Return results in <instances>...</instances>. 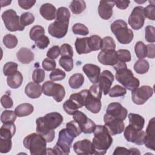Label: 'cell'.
<instances>
[{
    "label": "cell",
    "mask_w": 155,
    "mask_h": 155,
    "mask_svg": "<svg viewBox=\"0 0 155 155\" xmlns=\"http://www.w3.org/2000/svg\"><path fill=\"white\" fill-rule=\"evenodd\" d=\"M49 44H50V40L45 35L41 36L40 38H39L38 40L35 41V44L36 47L41 50L45 49V48H47L49 45Z\"/></svg>",
    "instance_id": "56"
},
{
    "label": "cell",
    "mask_w": 155,
    "mask_h": 155,
    "mask_svg": "<svg viewBox=\"0 0 155 155\" xmlns=\"http://www.w3.org/2000/svg\"><path fill=\"white\" fill-rule=\"evenodd\" d=\"M129 152H130V154H132V155H139L140 154V152L139 151V150L137 148H131L129 149Z\"/></svg>",
    "instance_id": "64"
},
{
    "label": "cell",
    "mask_w": 155,
    "mask_h": 155,
    "mask_svg": "<svg viewBox=\"0 0 155 155\" xmlns=\"http://www.w3.org/2000/svg\"><path fill=\"white\" fill-rule=\"evenodd\" d=\"M25 93L30 98H38L41 96L42 93V86L39 84L30 82L25 86Z\"/></svg>",
    "instance_id": "24"
},
{
    "label": "cell",
    "mask_w": 155,
    "mask_h": 155,
    "mask_svg": "<svg viewBox=\"0 0 155 155\" xmlns=\"http://www.w3.org/2000/svg\"><path fill=\"white\" fill-rule=\"evenodd\" d=\"M70 8L74 14H80L82 13L86 8V3L84 1L74 0L71 2Z\"/></svg>",
    "instance_id": "33"
},
{
    "label": "cell",
    "mask_w": 155,
    "mask_h": 155,
    "mask_svg": "<svg viewBox=\"0 0 155 155\" xmlns=\"http://www.w3.org/2000/svg\"><path fill=\"white\" fill-rule=\"evenodd\" d=\"M145 38L147 42H155V28L152 25H147L145 29Z\"/></svg>",
    "instance_id": "50"
},
{
    "label": "cell",
    "mask_w": 155,
    "mask_h": 155,
    "mask_svg": "<svg viewBox=\"0 0 155 155\" xmlns=\"http://www.w3.org/2000/svg\"><path fill=\"white\" fill-rule=\"evenodd\" d=\"M143 13L145 17L150 20L155 19V5L154 4H150L145 8H143Z\"/></svg>",
    "instance_id": "54"
},
{
    "label": "cell",
    "mask_w": 155,
    "mask_h": 155,
    "mask_svg": "<svg viewBox=\"0 0 155 155\" xmlns=\"http://www.w3.org/2000/svg\"><path fill=\"white\" fill-rule=\"evenodd\" d=\"M145 146L153 151L155 150V122L154 117L149 120L146 129L144 143Z\"/></svg>",
    "instance_id": "17"
},
{
    "label": "cell",
    "mask_w": 155,
    "mask_h": 155,
    "mask_svg": "<svg viewBox=\"0 0 155 155\" xmlns=\"http://www.w3.org/2000/svg\"><path fill=\"white\" fill-rule=\"evenodd\" d=\"M127 93V90L125 87H123L119 85H116L111 88H110L108 94L111 97H117L124 96Z\"/></svg>",
    "instance_id": "41"
},
{
    "label": "cell",
    "mask_w": 155,
    "mask_h": 155,
    "mask_svg": "<svg viewBox=\"0 0 155 155\" xmlns=\"http://www.w3.org/2000/svg\"><path fill=\"white\" fill-rule=\"evenodd\" d=\"M101 38L98 35H92L88 37V44L91 51H97L101 49Z\"/></svg>",
    "instance_id": "37"
},
{
    "label": "cell",
    "mask_w": 155,
    "mask_h": 155,
    "mask_svg": "<svg viewBox=\"0 0 155 155\" xmlns=\"http://www.w3.org/2000/svg\"><path fill=\"white\" fill-rule=\"evenodd\" d=\"M127 113V110L119 102L110 103L106 110L107 114L120 120H124L126 119Z\"/></svg>",
    "instance_id": "13"
},
{
    "label": "cell",
    "mask_w": 155,
    "mask_h": 155,
    "mask_svg": "<svg viewBox=\"0 0 155 155\" xmlns=\"http://www.w3.org/2000/svg\"><path fill=\"white\" fill-rule=\"evenodd\" d=\"M16 114L12 110H4L1 115V121L2 124L14 123L16 119Z\"/></svg>",
    "instance_id": "35"
},
{
    "label": "cell",
    "mask_w": 155,
    "mask_h": 155,
    "mask_svg": "<svg viewBox=\"0 0 155 155\" xmlns=\"http://www.w3.org/2000/svg\"><path fill=\"white\" fill-rule=\"evenodd\" d=\"M153 94V88L148 85H142L132 91L131 98L136 105H143Z\"/></svg>",
    "instance_id": "9"
},
{
    "label": "cell",
    "mask_w": 155,
    "mask_h": 155,
    "mask_svg": "<svg viewBox=\"0 0 155 155\" xmlns=\"http://www.w3.org/2000/svg\"><path fill=\"white\" fill-rule=\"evenodd\" d=\"M84 82V77L81 73H75L70 76L68 80L70 87L73 89L79 88Z\"/></svg>",
    "instance_id": "31"
},
{
    "label": "cell",
    "mask_w": 155,
    "mask_h": 155,
    "mask_svg": "<svg viewBox=\"0 0 155 155\" xmlns=\"http://www.w3.org/2000/svg\"><path fill=\"white\" fill-rule=\"evenodd\" d=\"M16 133V126L14 123L3 124L0 128V139H11Z\"/></svg>",
    "instance_id": "27"
},
{
    "label": "cell",
    "mask_w": 155,
    "mask_h": 155,
    "mask_svg": "<svg viewBox=\"0 0 155 155\" xmlns=\"http://www.w3.org/2000/svg\"><path fill=\"white\" fill-rule=\"evenodd\" d=\"M16 56L18 60L22 64H27L30 63L34 60V53L31 51V50L27 48L22 47L20 48L17 53Z\"/></svg>",
    "instance_id": "25"
},
{
    "label": "cell",
    "mask_w": 155,
    "mask_h": 155,
    "mask_svg": "<svg viewBox=\"0 0 155 155\" xmlns=\"http://www.w3.org/2000/svg\"><path fill=\"white\" fill-rule=\"evenodd\" d=\"M23 76L21 73L17 71L13 74L8 76L7 78V82L8 85L13 89H16L19 88L22 83Z\"/></svg>",
    "instance_id": "28"
},
{
    "label": "cell",
    "mask_w": 155,
    "mask_h": 155,
    "mask_svg": "<svg viewBox=\"0 0 155 155\" xmlns=\"http://www.w3.org/2000/svg\"><path fill=\"white\" fill-rule=\"evenodd\" d=\"M63 108L64 111L66 112L69 115H73L76 111L78 110L79 108L78 105L70 99L67 100L64 105H63Z\"/></svg>",
    "instance_id": "45"
},
{
    "label": "cell",
    "mask_w": 155,
    "mask_h": 155,
    "mask_svg": "<svg viewBox=\"0 0 155 155\" xmlns=\"http://www.w3.org/2000/svg\"><path fill=\"white\" fill-rule=\"evenodd\" d=\"M104 122L105 123V127L112 136L120 134L124 130L125 125L123 120L116 119L106 113L104 116Z\"/></svg>",
    "instance_id": "12"
},
{
    "label": "cell",
    "mask_w": 155,
    "mask_h": 155,
    "mask_svg": "<svg viewBox=\"0 0 155 155\" xmlns=\"http://www.w3.org/2000/svg\"><path fill=\"white\" fill-rule=\"evenodd\" d=\"M74 139L67 128L62 129L59 133L58 140L53 148L55 154H68Z\"/></svg>",
    "instance_id": "6"
},
{
    "label": "cell",
    "mask_w": 155,
    "mask_h": 155,
    "mask_svg": "<svg viewBox=\"0 0 155 155\" xmlns=\"http://www.w3.org/2000/svg\"><path fill=\"white\" fill-rule=\"evenodd\" d=\"M70 12L64 7L57 10L55 21L50 24L48 27V33L53 37L61 39L64 38L68 31Z\"/></svg>",
    "instance_id": "1"
},
{
    "label": "cell",
    "mask_w": 155,
    "mask_h": 155,
    "mask_svg": "<svg viewBox=\"0 0 155 155\" xmlns=\"http://www.w3.org/2000/svg\"><path fill=\"white\" fill-rule=\"evenodd\" d=\"M44 124L50 130H54L61 125L63 121V117L58 112H52L41 117Z\"/></svg>",
    "instance_id": "14"
},
{
    "label": "cell",
    "mask_w": 155,
    "mask_h": 155,
    "mask_svg": "<svg viewBox=\"0 0 155 155\" xmlns=\"http://www.w3.org/2000/svg\"><path fill=\"white\" fill-rule=\"evenodd\" d=\"M84 105L85 108L90 112L96 114L98 113L101 109V101L100 99L90 94L89 91L86 96Z\"/></svg>",
    "instance_id": "22"
},
{
    "label": "cell",
    "mask_w": 155,
    "mask_h": 155,
    "mask_svg": "<svg viewBox=\"0 0 155 155\" xmlns=\"http://www.w3.org/2000/svg\"><path fill=\"white\" fill-rule=\"evenodd\" d=\"M66 128L74 138L80 135L82 133V130L79 125L74 120L67 122L66 124Z\"/></svg>",
    "instance_id": "36"
},
{
    "label": "cell",
    "mask_w": 155,
    "mask_h": 155,
    "mask_svg": "<svg viewBox=\"0 0 155 155\" xmlns=\"http://www.w3.org/2000/svg\"><path fill=\"white\" fill-rule=\"evenodd\" d=\"M72 31L74 35L85 36L88 34V28L84 24L76 23L72 27Z\"/></svg>",
    "instance_id": "46"
},
{
    "label": "cell",
    "mask_w": 155,
    "mask_h": 155,
    "mask_svg": "<svg viewBox=\"0 0 155 155\" xmlns=\"http://www.w3.org/2000/svg\"><path fill=\"white\" fill-rule=\"evenodd\" d=\"M12 147L11 139H0V152L1 153H7L9 152Z\"/></svg>",
    "instance_id": "53"
},
{
    "label": "cell",
    "mask_w": 155,
    "mask_h": 155,
    "mask_svg": "<svg viewBox=\"0 0 155 155\" xmlns=\"http://www.w3.org/2000/svg\"><path fill=\"white\" fill-rule=\"evenodd\" d=\"M114 81V76L109 70H104L99 76L98 84L104 95L108 94L111 86Z\"/></svg>",
    "instance_id": "15"
},
{
    "label": "cell",
    "mask_w": 155,
    "mask_h": 155,
    "mask_svg": "<svg viewBox=\"0 0 155 155\" xmlns=\"http://www.w3.org/2000/svg\"><path fill=\"white\" fill-rule=\"evenodd\" d=\"M36 133L42 136L47 141V142H51L53 140L55 136V132L54 130L48 128L44 124L41 117H38L36 120Z\"/></svg>",
    "instance_id": "18"
},
{
    "label": "cell",
    "mask_w": 155,
    "mask_h": 155,
    "mask_svg": "<svg viewBox=\"0 0 155 155\" xmlns=\"http://www.w3.org/2000/svg\"><path fill=\"white\" fill-rule=\"evenodd\" d=\"M150 65L148 62L143 59H139L134 65V71L140 74H145L149 70Z\"/></svg>",
    "instance_id": "32"
},
{
    "label": "cell",
    "mask_w": 155,
    "mask_h": 155,
    "mask_svg": "<svg viewBox=\"0 0 155 155\" xmlns=\"http://www.w3.org/2000/svg\"><path fill=\"white\" fill-rule=\"evenodd\" d=\"M116 44L114 39L110 36H105L102 39L101 49L102 51L114 50Z\"/></svg>",
    "instance_id": "34"
},
{
    "label": "cell",
    "mask_w": 155,
    "mask_h": 155,
    "mask_svg": "<svg viewBox=\"0 0 155 155\" xmlns=\"http://www.w3.org/2000/svg\"><path fill=\"white\" fill-rule=\"evenodd\" d=\"M114 5H116L118 8L121 10H125L128 7L130 3V1H114Z\"/></svg>",
    "instance_id": "63"
},
{
    "label": "cell",
    "mask_w": 155,
    "mask_h": 155,
    "mask_svg": "<svg viewBox=\"0 0 155 155\" xmlns=\"http://www.w3.org/2000/svg\"><path fill=\"white\" fill-rule=\"evenodd\" d=\"M89 93L93 96H94L96 97H97L98 99H101L102 97V91L99 87V84H93L90 87V89L88 90Z\"/></svg>",
    "instance_id": "57"
},
{
    "label": "cell",
    "mask_w": 155,
    "mask_h": 155,
    "mask_svg": "<svg viewBox=\"0 0 155 155\" xmlns=\"http://www.w3.org/2000/svg\"><path fill=\"white\" fill-rule=\"evenodd\" d=\"M20 19L21 24L25 27L31 24L35 21V16L31 13L25 12L21 15Z\"/></svg>",
    "instance_id": "49"
},
{
    "label": "cell",
    "mask_w": 155,
    "mask_h": 155,
    "mask_svg": "<svg viewBox=\"0 0 155 155\" xmlns=\"http://www.w3.org/2000/svg\"><path fill=\"white\" fill-rule=\"evenodd\" d=\"M99 62L105 65L114 66L118 62V57L117 51L114 50L101 51L97 55Z\"/></svg>",
    "instance_id": "16"
},
{
    "label": "cell",
    "mask_w": 155,
    "mask_h": 155,
    "mask_svg": "<svg viewBox=\"0 0 155 155\" xmlns=\"http://www.w3.org/2000/svg\"><path fill=\"white\" fill-rule=\"evenodd\" d=\"M45 30L43 27L41 25L33 26L30 31V38L32 41H36L41 36L44 35Z\"/></svg>",
    "instance_id": "38"
},
{
    "label": "cell",
    "mask_w": 155,
    "mask_h": 155,
    "mask_svg": "<svg viewBox=\"0 0 155 155\" xmlns=\"http://www.w3.org/2000/svg\"><path fill=\"white\" fill-rule=\"evenodd\" d=\"M45 79V71L41 68L35 69L32 74V79L34 82L40 84Z\"/></svg>",
    "instance_id": "51"
},
{
    "label": "cell",
    "mask_w": 155,
    "mask_h": 155,
    "mask_svg": "<svg viewBox=\"0 0 155 155\" xmlns=\"http://www.w3.org/2000/svg\"><path fill=\"white\" fill-rule=\"evenodd\" d=\"M124 137L129 142H133L137 145H142L144 143L145 137V131L136 130L131 125H128L125 129Z\"/></svg>",
    "instance_id": "11"
},
{
    "label": "cell",
    "mask_w": 155,
    "mask_h": 155,
    "mask_svg": "<svg viewBox=\"0 0 155 155\" xmlns=\"http://www.w3.org/2000/svg\"><path fill=\"white\" fill-rule=\"evenodd\" d=\"M34 110L33 106L28 103L21 104L16 107L15 113L18 117H24L31 114Z\"/></svg>",
    "instance_id": "30"
},
{
    "label": "cell",
    "mask_w": 155,
    "mask_h": 155,
    "mask_svg": "<svg viewBox=\"0 0 155 155\" xmlns=\"http://www.w3.org/2000/svg\"><path fill=\"white\" fill-rule=\"evenodd\" d=\"M39 12L44 19L48 21H51L56 18L57 10L51 4L45 3L41 6Z\"/></svg>",
    "instance_id": "23"
},
{
    "label": "cell",
    "mask_w": 155,
    "mask_h": 155,
    "mask_svg": "<svg viewBox=\"0 0 155 155\" xmlns=\"http://www.w3.org/2000/svg\"><path fill=\"white\" fill-rule=\"evenodd\" d=\"M2 19L6 28L10 31H23L25 27L21 24L20 17L13 9L4 11L2 14Z\"/></svg>",
    "instance_id": "7"
},
{
    "label": "cell",
    "mask_w": 155,
    "mask_h": 155,
    "mask_svg": "<svg viewBox=\"0 0 155 155\" xmlns=\"http://www.w3.org/2000/svg\"><path fill=\"white\" fill-rule=\"evenodd\" d=\"M114 6V1H101L98 7L99 16L104 20L109 19L112 16Z\"/></svg>",
    "instance_id": "20"
},
{
    "label": "cell",
    "mask_w": 155,
    "mask_h": 155,
    "mask_svg": "<svg viewBox=\"0 0 155 155\" xmlns=\"http://www.w3.org/2000/svg\"><path fill=\"white\" fill-rule=\"evenodd\" d=\"M65 73L59 68H55L52 70L51 73L50 74V79L52 81H59L63 80L65 78Z\"/></svg>",
    "instance_id": "47"
},
{
    "label": "cell",
    "mask_w": 155,
    "mask_h": 155,
    "mask_svg": "<svg viewBox=\"0 0 155 155\" xmlns=\"http://www.w3.org/2000/svg\"><path fill=\"white\" fill-rule=\"evenodd\" d=\"M134 52L136 56L139 59H143L147 57V46L142 41L136 42L134 46Z\"/></svg>",
    "instance_id": "39"
},
{
    "label": "cell",
    "mask_w": 155,
    "mask_h": 155,
    "mask_svg": "<svg viewBox=\"0 0 155 155\" xmlns=\"http://www.w3.org/2000/svg\"><path fill=\"white\" fill-rule=\"evenodd\" d=\"M42 93L48 96H52L58 102H61L65 96L64 87L59 84L52 81H46L42 86Z\"/></svg>",
    "instance_id": "8"
},
{
    "label": "cell",
    "mask_w": 155,
    "mask_h": 155,
    "mask_svg": "<svg viewBox=\"0 0 155 155\" xmlns=\"http://www.w3.org/2000/svg\"><path fill=\"white\" fill-rule=\"evenodd\" d=\"M1 103L2 107L5 108H12L13 105V102L12 99L7 94L3 95L1 98Z\"/></svg>",
    "instance_id": "59"
},
{
    "label": "cell",
    "mask_w": 155,
    "mask_h": 155,
    "mask_svg": "<svg viewBox=\"0 0 155 155\" xmlns=\"http://www.w3.org/2000/svg\"><path fill=\"white\" fill-rule=\"evenodd\" d=\"M128 119L130 125L133 126L136 130H142L145 124V119L142 116L138 114L130 113L128 114Z\"/></svg>",
    "instance_id": "29"
},
{
    "label": "cell",
    "mask_w": 155,
    "mask_h": 155,
    "mask_svg": "<svg viewBox=\"0 0 155 155\" xmlns=\"http://www.w3.org/2000/svg\"><path fill=\"white\" fill-rule=\"evenodd\" d=\"M18 65L13 62H8L3 67V73L5 76H9L17 71Z\"/></svg>",
    "instance_id": "43"
},
{
    "label": "cell",
    "mask_w": 155,
    "mask_h": 155,
    "mask_svg": "<svg viewBox=\"0 0 155 155\" xmlns=\"http://www.w3.org/2000/svg\"><path fill=\"white\" fill-rule=\"evenodd\" d=\"M75 48L79 54H87L91 51L90 48L88 44V38H78L74 43Z\"/></svg>",
    "instance_id": "26"
},
{
    "label": "cell",
    "mask_w": 155,
    "mask_h": 155,
    "mask_svg": "<svg viewBox=\"0 0 155 155\" xmlns=\"http://www.w3.org/2000/svg\"><path fill=\"white\" fill-rule=\"evenodd\" d=\"M60 55V48L58 45L51 47L47 52V56L48 58L55 59Z\"/></svg>",
    "instance_id": "58"
},
{
    "label": "cell",
    "mask_w": 155,
    "mask_h": 155,
    "mask_svg": "<svg viewBox=\"0 0 155 155\" xmlns=\"http://www.w3.org/2000/svg\"><path fill=\"white\" fill-rule=\"evenodd\" d=\"M59 63L66 71H70L73 68V60L72 58L61 57L59 59Z\"/></svg>",
    "instance_id": "44"
},
{
    "label": "cell",
    "mask_w": 155,
    "mask_h": 155,
    "mask_svg": "<svg viewBox=\"0 0 155 155\" xmlns=\"http://www.w3.org/2000/svg\"><path fill=\"white\" fill-rule=\"evenodd\" d=\"M113 155H128L130 154L129 149H127L122 147H117L115 148L113 153Z\"/></svg>",
    "instance_id": "62"
},
{
    "label": "cell",
    "mask_w": 155,
    "mask_h": 155,
    "mask_svg": "<svg viewBox=\"0 0 155 155\" xmlns=\"http://www.w3.org/2000/svg\"><path fill=\"white\" fill-rule=\"evenodd\" d=\"M73 148L77 154H93L92 143L88 139H84L75 142Z\"/></svg>",
    "instance_id": "19"
},
{
    "label": "cell",
    "mask_w": 155,
    "mask_h": 155,
    "mask_svg": "<svg viewBox=\"0 0 155 155\" xmlns=\"http://www.w3.org/2000/svg\"><path fill=\"white\" fill-rule=\"evenodd\" d=\"M42 66L43 68L46 71H52L54 69H55L56 64L54 59L48 58L43 60Z\"/></svg>",
    "instance_id": "55"
},
{
    "label": "cell",
    "mask_w": 155,
    "mask_h": 155,
    "mask_svg": "<svg viewBox=\"0 0 155 155\" xmlns=\"http://www.w3.org/2000/svg\"><path fill=\"white\" fill-rule=\"evenodd\" d=\"M113 67L116 71V80L125 88L133 91L139 87L140 84L139 80L134 76L131 70L127 68L126 63L119 61Z\"/></svg>",
    "instance_id": "3"
},
{
    "label": "cell",
    "mask_w": 155,
    "mask_h": 155,
    "mask_svg": "<svg viewBox=\"0 0 155 155\" xmlns=\"http://www.w3.org/2000/svg\"><path fill=\"white\" fill-rule=\"evenodd\" d=\"M147 46V57L148 58L153 59L155 56V45L154 44H150L146 45Z\"/></svg>",
    "instance_id": "61"
},
{
    "label": "cell",
    "mask_w": 155,
    "mask_h": 155,
    "mask_svg": "<svg viewBox=\"0 0 155 155\" xmlns=\"http://www.w3.org/2000/svg\"><path fill=\"white\" fill-rule=\"evenodd\" d=\"M118 60L119 62H130L131 59V53L129 50L125 49H120L117 51Z\"/></svg>",
    "instance_id": "48"
},
{
    "label": "cell",
    "mask_w": 155,
    "mask_h": 155,
    "mask_svg": "<svg viewBox=\"0 0 155 155\" xmlns=\"http://www.w3.org/2000/svg\"><path fill=\"white\" fill-rule=\"evenodd\" d=\"M145 16L143 13V7L137 6L134 7L128 18V24L131 27L136 30L140 29L145 22Z\"/></svg>",
    "instance_id": "10"
},
{
    "label": "cell",
    "mask_w": 155,
    "mask_h": 155,
    "mask_svg": "<svg viewBox=\"0 0 155 155\" xmlns=\"http://www.w3.org/2000/svg\"><path fill=\"white\" fill-rule=\"evenodd\" d=\"M60 54L61 57L72 58L73 56V50L71 46L68 44H64L60 47Z\"/></svg>",
    "instance_id": "52"
},
{
    "label": "cell",
    "mask_w": 155,
    "mask_h": 155,
    "mask_svg": "<svg viewBox=\"0 0 155 155\" xmlns=\"http://www.w3.org/2000/svg\"><path fill=\"white\" fill-rule=\"evenodd\" d=\"M18 41L16 36L11 34H7L3 38L4 45L10 49L16 47L18 44Z\"/></svg>",
    "instance_id": "40"
},
{
    "label": "cell",
    "mask_w": 155,
    "mask_h": 155,
    "mask_svg": "<svg viewBox=\"0 0 155 155\" xmlns=\"http://www.w3.org/2000/svg\"><path fill=\"white\" fill-rule=\"evenodd\" d=\"M82 70L90 82L93 84L98 82L101 74V68L99 67L92 64H87L83 66Z\"/></svg>",
    "instance_id": "21"
},
{
    "label": "cell",
    "mask_w": 155,
    "mask_h": 155,
    "mask_svg": "<svg viewBox=\"0 0 155 155\" xmlns=\"http://www.w3.org/2000/svg\"><path fill=\"white\" fill-rule=\"evenodd\" d=\"M92 141L93 154H105L113 143V138L105 125H97L94 130Z\"/></svg>",
    "instance_id": "2"
},
{
    "label": "cell",
    "mask_w": 155,
    "mask_h": 155,
    "mask_svg": "<svg viewBox=\"0 0 155 155\" xmlns=\"http://www.w3.org/2000/svg\"><path fill=\"white\" fill-rule=\"evenodd\" d=\"M24 147L30 150L31 155L46 154L47 141L37 133L27 135L23 140Z\"/></svg>",
    "instance_id": "4"
},
{
    "label": "cell",
    "mask_w": 155,
    "mask_h": 155,
    "mask_svg": "<svg viewBox=\"0 0 155 155\" xmlns=\"http://www.w3.org/2000/svg\"><path fill=\"white\" fill-rule=\"evenodd\" d=\"M110 28L120 44H128L132 41L134 37L133 32L128 28L127 24L124 20L118 19L114 21L111 24Z\"/></svg>",
    "instance_id": "5"
},
{
    "label": "cell",
    "mask_w": 155,
    "mask_h": 155,
    "mask_svg": "<svg viewBox=\"0 0 155 155\" xmlns=\"http://www.w3.org/2000/svg\"><path fill=\"white\" fill-rule=\"evenodd\" d=\"M19 5L23 9L28 10L31 8L36 3L35 0H18Z\"/></svg>",
    "instance_id": "60"
},
{
    "label": "cell",
    "mask_w": 155,
    "mask_h": 155,
    "mask_svg": "<svg viewBox=\"0 0 155 155\" xmlns=\"http://www.w3.org/2000/svg\"><path fill=\"white\" fill-rule=\"evenodd\" d=\"M96 126V125L95 124V123L91 119L88 117L87 120L80 126V128L82 130V132H83L84 133L91 134L94 132Z\"/></svg>",
    "instance_id": "42"
}]
</instances>
